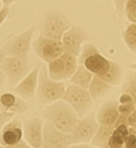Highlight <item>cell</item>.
Returning a JSON list of instances; mask_svg holds the SVG:
<instances>
[{
	"instance_id": "36",
	"label": "cell",
	"mask_w": 136,
	"mask_h": 148,
	"mask_svg": "<svg viewBox=\"0 0 136 148\" xmlns=\"http://www.w3.org/2000/svg\"><path fill=\"white\" fill-rule=\"evenodd\" d=\"M130 67H131V68H133V69H136V63L133 64V65H131Z\"/></svg>"
},
{
	"instance_id": "1",
	"label": "cell",
	"mask_w": 136,
	"mask_h": 148,
	"mask_svg": "<svg viewBox=\"0 0 136 148\" xmlns=\"http://www.w3.org/2000/svg\"><path fill=\"white\" fill-rule=\"evenodd\" d=\"M79 64L83 65L93 76L106 81L112 86L119 84L124 76L122 67L117 62L105 58L92 43H84L79 56Z\"/></svg>"
},
{
	"instance_id": "20",
	"label": "cell",
	"mask_w": 136,
	"mask_h": 148,
	"mask_svg": "<svg viewBox=\"0 0 136 148\" xmlns=\"http://www.w3.org/2000/svg\"><path fill=\"white\" fill-rule=\"evenodd\" d=\"M93 77V75L85 67L81 64H79L76 71L74 73L72 77L69 79V82L71 84L88 90L89 86L92 81Z\"/></svg>"
},
{
	"instance_id": "14",
	"label": "cell",
	"mask_w": 136,
	"mask_h": 148,
	"mask_svg": "<svg viewBox=\"0 0 136 148\" xmlns=\"http://www.w3.org/2000/svg\"><path fill=\"white\" fill-rule=\"evenodd\" d=\"M42 63H39L30 71V73L14 88V92L25 100L34 98L36 95L38 86L39 74Z\"/></svg>"
},
{
	"instance_id": "19",
	"label": "cell",
	"mask_w": 136,
	"mask_h": 148,
	"mask_svg": "<svg viewBox=\"0 0 136 148\" xmlns=\"http://www.w3.org/2000/svg\"><path fill=\"white\" fill-rule=\"evenodd\" d=\"M112 86L106 81L96 76H93L90 83L88 92L90 94L93 100L98 101L102 99L112 90Z\"/></svg>"
},
{
	"instance_id": "11",
	"label": "cell",
	"mask_w": 136,
	"mask_h": 148,
	"mask_svg": "<svg viewBox=\"0 0 136 148\" xmlns=\"http://www.w3.org/2000/svg\"><path fill=\"white\" fill-rule=\"evenodd\" d=\"M88 39L89 34L82 26L72 25L71 27L64 34L62 42L66 51L77 58L81 53L84 43L88 42Z\"/></svg>"
},
{
	"instance_id": "23",
	"label": "cell",
	"mask_w": 136,
	"mask_h": 148,
	"mask_svg": "<svg viewBox=\"0 0 136 148\" xmlns=\"http://www.w3.org/2000/svg\"><path fill=\"white\" fill-rule=\"evenodd\" d=\"M122 92H126L131 96L134 103L136 105V74H133L127 77L122 87Z\"/></svg>"
},
{
	"instance_id": "39",
	"label": "cell",
	"mask_w": 136,
	"mask_h": 148,
	"mask_svg": "<svg viewBox=\"0 0 136 148\" xmlns=\"http://www.w3.org/2000/svg\"><path fill=\"white\" fill-rule=\"evenodd\" d=\"M135 129V131H136V127H135V129Z\"/></svg>"
},
{
	"instance_id": "13",
	"label": "cell",
	"mask_w": 136,
	"mask_h": 148,
	"mask_svg": "<svg viewBox=\"0 0 136 148\" xmlns=\"http://www.w3.org/2000/svg\"><path fill=\"white\" fill-rule=\"evenodd\" d=\"M43 120L37 116L23 121V139L31 148H43Z\"/></svg>"
},
{
	"instance_id": "41",
	"label": "cell",
	"mask_w": 136,
	"mask_h": 148,
	"mask_svg": "<svg viewBox=\"0 0 136 148\" xmlns=\"http://www.w3.org/2000/svg\"><path fill=\"white\" fill-rule=\"evenodd\" d=\"M135 109H136V105H135Z\"/></svg>"
},
{
	"instance_id": "31",
	"label": "cell",
	"mask_w": 136,
	"mask_h": 148,
	"mask_svg": "<svg viewBox=\"0 0 136 148\" xmlns=\"http://www.w3.org/2000/svg\"><path fill=\"white\" fill-rule=\"evenodd\" d=\"M7 148H31L30 147V146L29 144L27 143L25 141L24 139H22L21 142H19L18 143L15 144L13 146H12V147H7Z\"/></svg>"
},
{
	"instance_id": "16",
	"label": "cell",
	"mask_w": 136,
	"mask_h": 148,
	"mask_svg": "<svg viewBox=\"0 0 136 148\" xmlns=\"http://www.w3.org/2000/svg\"><path fill=\"white\" fill-rule=\"evenodd\" d=\"M118 101L116 100H109L99 108L96 115V119L99 125L107 127H115L117 120L119 117Z\"/></svg>"
},
{
	"instance_id": "21",
	"label": "cell",
	"mask_w": 136,
	"mask_h": 148,
	"mask_svg": "<svg viewBox=\"0 0 136 148\" xmlns=\"http://www.w3.org/2000/svg\"><path fill=\"white\" fill-rule=\"evenodd\" d=\"M114 128L107 127V126H99L95 135L93 136L91 144L94 147L105 148L107 146V142L109 140L110 136L112 135Z\"/></svg>"
},
{
	"instance_id": "26",
	"label": "cell",
	"mask_w": 136,
	"mask_h": 148,
	"mask_svg": "<svg viewBox=\"0 0 136 148\" xmlns=\"http://www.w3.org/2000/svg\"><path fill=\"white\" fill-rule=\"evenodd\" d=\"M130 134L125 143L124 148H136V131L132 128L129 129Z\"/></svg>"
},
{
	"instance_id": "37",
	"label": "cell",
	"mask_w": 136,
	"mask_h": 148,
	"mask_svg": "<svg viewBox=\"0 0 136 148\" xmlns=\"http://www.w3.org/2000/svg\"><path fill=\"white\" fill-rule=\"evenodd\" d=\"M0 148H7V147H5L3 146V145H1V144H0Z\"/></svg>"
},
{
	"instance_id": "24",
	"label": "cell",
	"mask_w": 136,
	"mask_h": 148,
	"mask_svg": "<svg viewBox=\"0 0 136 148\" xmlns=\"http://www.w3.org/2000/svg\"><path fill=\"white\" fill-rule=\"evenodd\" d=\"M125 13L132 24H136V0H128L125 3Z\"/></svg>"
},
{
	"instance_id": "27",
	"label": "cell",
	"mask_w": 136,
	"mask_h": 148,
	"mask_svg": "<svg viewBox=\"0 0 136 148\" xmlns=\"http://www.w3.org/2000/svg\"><path fill=\"white\" fill-rule=\"evenodd\" d=\"M135 110V106L134 104H119L118 105L119 114L127 116V117Z\"/></svg>"
},
{
	"instance_id": "33",
	"label": "cell",
	"mask_w": 136,
	"mask_h": 148,
	"mask_svg": "<svg viewBox=\"0 0 136 148\" xmlns=\"http://www.w3.org/2000/svg\"><path fill=\"white\" fill-rule=\"evenodd\" d=\"M6 80H7V78H6L5 74L3 72V71L0 70V88L3 85V84H4Z\"/></svg>"
},
{
	"instance_id": "18",
	"label": "cell",
	"mask_w": 136,
	"mask_h": 148,
	"mask_svg": "<svg viewBox=\"0 0 136 148\" xmlns=\"http://www.w3.org/2000/svg\"><path fill=\"white\" fill-rule=\"evenodd\" d=\"M129 129L130 127L125 124L116 126L105 148H124L125 143L130 134Z\"/></svg>"
},
{
	"instance_id": "28",
	"label": "cell",
	"mask_w": 136,
	"mask_h": 148,
	"mask_svg": "<svg viewBox=\"0 0 136 148\" xmlns=\"http://www.w3.org/2000/svg\"><path fill=\"white\" fill-rule=\"evenodd\" d=\"M10 14V7L3 5L0 9V26L3 25L5 20L8 18V15Z\"/></svg>"
},
{
	"instance_id": "25",
	"label": "cell",
	"mask_w": 136,
	"mask_h": 148,
	"mask_svg": "<svg viewBox=\"0 0 136 148\" xmlns=\"http://www.w3.org/2000/svg\"><path fill=\"white\" fill-rule=\"evenodd\" d=\"M14 115L15 114L11 112H8L4 110L0 111V135L5 125L14 118Z\"/></svg>"
},
{
	"instance_id": "8",
	"label": "cell",
	"mask_w": 136,
	"mask_h": 148,
	"mask_svg": "<svg viewBox=\"0 0 136 148\" xmlns=\"http://www.w3.org/2000/svg\"><path fill=\"white\" fill-rule=\"evenodd\" d=\"M35 31V26L31 25L20 34L10 35L2 48L7 57H15L28 54Z\"/></svg>"
},
{
	"instance_id": "3",
	"label": "cell",
	"mask_w": 136,
	"mask_h": 148,
	"mask_svg": "<svg viewBox=\"0 0 136 148\" xmlns=\"http://www.w3.org/2000/svg\"><path fill=\"white\" fill-rule=\"evenodd\" d=\"M67 85L63 82L53 80L49 76L48 66L42 64L39 74L36 97L39 104L48 106L63 99Z\"/></svg>"
},
{
	"instance_id": "22",
	"label": "cell",
	"mask_w": 136,
	"mask_h": 148,
	"mask_svg": "<svg viewBox=\"0 0 136 148\" xmlns=\"http://www.w3.org/2000/svg\"><path fill=\"white\" fill-rule=\"evenodd\" d=\"M122 36L128 48L136 53V24H130L123 31Z\"/></svg>"
},
{
	"instance_id": "34",
	"label": "cell",
	"mask_w": 136,
	"mask_h": 148,
	"mask_svg": "<svg viewBox=\"0 0 136 148\" xmlns=\"http://www.w3.org/2000/svg\"><path fill=\"white\" fill-rule=\"evenodd\" d=\"M69 148H90L89 144H72Z\"/></svg>"
},
{
	"instance_id": "7",
	"label": "cell",
	"mask_w": 136,
	"mask_h": 148,
	"mask_svg": "<svg viewBox=\"0 0 136 148\" xmlns=\"http://www.w3.org/2000/svg\"><path fill=\"white\" fill-rule=\"evenodd\" d=\"M78 59L66 51L60 57L48 64L49 76L55 81L63 82L70 79L78 67Z\"/></svg>"
},
{
	"instance_id": "15",
	"label": "cell",
	"mask_w": 136,
	"mask_h": 148,
	"mask_svg": "<svg viewBox=\"0 0 136 148\" xmlns=\"http://www.w3.org/2000/svg\"><path fill=\"white\" fill-rule=\"evenodd\" d=\"M23 139L22 123L18 118H13L4 126L0 135V144L9 147Z\"/></svg>"
},
{
	"instance_id": "10",
	"label": "cell",
	"mask_w": 136,
	"mask_h": 148,
	"mask_svg": "<svg viewBox=\"0 0 136 148\" xmlns=\"http://www.w3.org/2000/svg\"><path fill=\"white\" fill-rule=\"evenodd\" d=\"M99 126L93 115H88L79 119L71 134L72 144H89L92 141Z\"/></svg>"
},
{
	"instance_id": "35",
	"label": "cell",
	"mask_w": 136,
	"mask_h": 148,
	"mask_svg": "<svg viewBox=\"0 0 136 148\" xmlns=\"http://www.w3.org/2000/svg\"><path fill=\"white\" fill-rule=\"evenodd\" d=\"M2 3H3V5H6V6H10V5L13 3V1H12V0H3V1H2Z\"/></svg>"
},
{
	"instance_id": "12",
	"label": "cell",
	"mask_w": 136,
	"mask_h": 148,
	"mask_svg": "<svg viewBox=\"0 0 136 148\" xmlns=\"http://www.w3.org/2000/svg\"><path fill=\"white\" fill-rule=\"evenodd\" d=\"M71 145V134L60 131L47 121L44 123L43 148H69Z\"/></svg>"
},
{
	"instance_id": "4",
	"label": "cell",
	"mask_w": 136,
	"mask_h": 148,
	"mask_svg": "<svg viewBox=\"0 0 136 148\" xmlns=\"http://www.w3.org/2000/svg\"><path fill=\"white\" fill-rule=\"evenodd\" d=\"M72 25L71 20L57 11L44 12L39 23V34L62 41L64 34Z\"/></svg>"
},
{
	"instance_id": "9",
	"label": "cell",
	"mask_w": 136,
	"mask_h": 148,
	"mask_svg": "<svg viewBox=\"0 0 136 148\" xmlns=\"http://www.w3.org/2000/svg\"><path fill=\"white\" fill-rule=\"evenodd\" d=\"M32 45L36 55L48 64L66 52L62 41L47 38L40 34L33 42Z\"/></svg>"
},
{
	"instance_id": "32",
	"label": "cell",
	"mask_w": 136,
	"mask_h": 148,
	"mask_svg": "<svg viewBox=\"0 0 136 148\" xmlns=\"http://www.w3.org/2000/svg\"><path fill=\"white\" fill-rule=\"evenodd\" d=\"M6 58H7V55L4 53L3 49L1 48H0V68L2 66V64H3V61H4Z\"/></svg>"
},
{
	"instance_id": "30",
	"label": "cell",
	"mask_w": 136,
	"mask_h": 148,
	"mask_svg": "<svg viewBox=\"0 0 136 148\" xmlns=\"http://www.w3.org/2000/svg\"><path fill=\"white\" fill-rule=\"evenodd\" d=\"M127 124L130 128L135 129L136 127V109L127 118Z\"/></svg>"
},
{
	"instance_id": "40",
	"label": "cell",
	"mask_w": 136,
	"mask_h": 148,
	"mask_svg": "<svg viewBox=\"0 0 136 148\" xmlns=\"http://www.w3.org/2000/svg\"><path fill=\"white\" fill-rule=\"evenodd\" d=\"M92 148H98V147H92Z\"/></svg>"
},
{
	"instance_id": "29",
	"label": "cell",
	"mask_w": 136,
	"mask_h": 148,
	"mask_svg": "<svg viewBox=\"0 0 136 148\" xmlns=\"http://www.w3.org/2000/svg\"><path fill=\"white\" fill-rule=\"evenodd\" d=\"M118 103L119 104H134L135 105L131 96H130L129 94L126 93V92H123L122 95L120 96Z\"/></svg>"
},
{
	"instance_id": "17",
	"label": "cell",
	"mask_w": 136,
	"mask_h": 148,
	"mask_svg": "<svg viewBox=\"0 0 136 148\" xmlns=\"http://www.w3.org/2000/svg\"><path fill=\"white\" fill-rule=\"evenodd\" d=\"M0 106L3 110L13 114L22 113L28 108V105L21 97L8 92H3L0 95Z\"/></svg>"
},
{
	"instance_id": "38",
	"label": "cell",
	"mask_w": 136,
	"mask_h": 148,
	"mask_svg": "<svg viewBox=\"0 0 136 148\" xmlns=\"http://www.w3.org/2000/svg\"><path fill=\"white\" fill-rule=\"evenodd\" d=\"M0 111H3V109H2V107L0 106Z\"/></svg>"
},
{
	"instance_id": "2",
	"label": "cell",
	"mask_w": 136,
	"mask_h": 148,
	"mask_svg": "<svg viewBox=\"0 0 136 148\" xmlns=\"http://www.w3.org/2000/svg\"><path fill=\"white\" fill-rule=\"evenodd\" d=\"M41 115L55 128L68 134H71L76 128L79 117L72 108L63 100L44 106Z\"/></svg>"
},
{
	"instance_id": "6",
	"label": "cell",
	"mask_w": 136,
	"mask_h": 148,
	"mask_svg": "<svg viewBox=\"0 0 136 148\" xmlns=\"http://www.w3.org/2000/svg\"><path fill=\"white\" fill-rule=\"evenodd\" d=\"M62 100L67 102L80 119L89 113L93 101L88 90L71 84H68L66 87Z\"/></svg>"
},
{
	"instance_id": "5",
	"label": "cell",
	"mask_w": 136,
	"mask_h": 148,
	"mask_svg": "<svg viewBox=\"0 0 136 148\" xmlns=\"http://www.w3.org/2000/svg\"><path fill=\"white\" fill-rule=\"evenodd\" d=\"M28 54L7 57L0 68L5 74L10 87H16L30 71Z\"/></svg>"
}]
</instances>
